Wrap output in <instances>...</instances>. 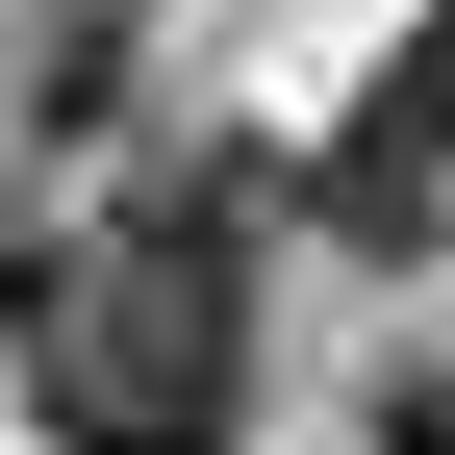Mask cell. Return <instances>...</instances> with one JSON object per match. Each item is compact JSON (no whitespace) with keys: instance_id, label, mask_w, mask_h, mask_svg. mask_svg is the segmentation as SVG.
Segmentation results:
<instances>
[{"instance_id":"obj_2","label":"cell","mask_w":455,"mask_h":455,"mask_svg":"<svg viewBox=\"0 0 455 455\" xmlns=\"http://www.w3.org/2000/svg\"><path fill=\"white\" fill-rule=\"evenodd\" d=\"M355 455H455V379H379V405H355Z\"/></svg>"},{"instance_id":"obj_1","label":"cell","mask_w":455,"mask_h":455,"mask_svg":"<svg viewBox=\"0 0 455 455\" xmlns=\"http://www.w3.org/2000/svg\"><path fill=\"white\" fill-rule=\"evenodd\" d=\"M0 355H26V405L76 455H228V405H253V253H228V203H152L101 253H51L0 203Z\"/></svg>"}]
</instances>
